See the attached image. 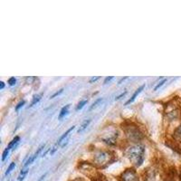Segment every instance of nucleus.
Wrapping results in <instances>:
<instances>
[{
  "label": "nucleus",
  "mask_w": 181,
  "mask_h": 181,
  "mask_svg": "<svg viewBox=\"0 0 181 181\" xmlns=\"http://www.w3.org/2000/svg\"><path fill=\"white\" fill-rule=\"evenodd\" d=\"M74 128H75V126H73V127H71L69 129H68V130H67L66 132H65L64 134H63V136H61V138L59 139V140H58V141H57V143H56L55 145H57V146H58V145H60L61 143L63 142V140H65V138H66L67 136H68V134H69L70 132H71L72 130H73V129H74Z\"/></svg>",
  "instance_id": "obj_6"
},
{
  "label": "nucleus",
  "mask_w": 181,
  "mask_h": 181,
  "mask_svg": "<svg viewBox=\"0 0 181 181\" xmlns=\"http://www.w3.org/2000/svg\"><path fill=\"white\" fill-rule=\"evenodd\" d=\"M63 89H61V90L59 91V92H56V93H54V94H53L52 96H51V99H52V98H54L55 96H57V95L60 94V93H63Z\"/></svg>",
  "instance_id": "obj_19"
},
{
  "label": "nucleus",
  "mask_w": 181,
  "mask_h": 181,
  "mask_svg": "<svg viewBox=\"0 0 181 181\" xmlns=\"http://www.w3.org/2000/svg\"><path fill=\"white\" fill-rule=\"evenodd\" d=\"M86 103H87V100H83V101H80V102L78 103L77 107H76V110H81V109H82L83 108V106L85 105Z\"/></svg>",
  "instance_id": "obj_12"
},
{
  "label": "nucleus",
  "mask_w": 181,
  "mask_h": 181,
  "mask_svg": "<svg viewBox=\"0 0 181 181\" xmlns=\"http://www.w3.org/2000/svg\"><path fill=\"white\" fill-rule=\"evenodd\" d=\"M144 152L145 149L142 145H135L128 149L127 156L135 166L139 167L142 164L144 160Z\"/></svg>",
  "instance_id": "obj_1"
},
{
  "label": "nucleus",
  "mask_w": 181,
  "mask_h": 181,
  "mask_svg": "<svg viewBox=\"0 0 181 181\" xmlns=\"http://www.w3.org/2000/svg\"><path fill=\"white\" fill-rule=\"evenodd\" d=\"M18 141H19V137H18V136H15V138L12 140V141L9 143V145H8L7 148H8V149H11V148L15 149V147H16V145L18 144Z\"/></svg>",
  "instance_id": "obj_7"
},
{
  "label": "nucleus",
  "mask_w": 181,
  "mask_h": 181,
  "mask_svg": "<svg viewBox=\"0 0 181 181\" xmlns=\"http://www.w3.org/2000/svg\"><path fill=\"white\" fill-rule=\"evenodd\" d=\"M144 87H145V84H143V85H141V86H140V88L138 89V90H136V92L133 93V95H132V97L130 98V99H129V101H128L127 102L125 103L126 105H128V104H129V103H131V102H133L134 100H135L136 98H137V96H138V95L140 94V93H141V91H142L143 89H144Z\"/></svg>",
  "instance_id": "obj_5"
},
{
  "label": "nucleus",
  "mask_w": 181,
  "mask_h": 181,
  "mask_svg": "<svg viewBox=\"0 0 181 181\" xmlns=\"http://www.w3.org/2000/svg\"><path fill=\"white\" fill-rule=\"evenodd\" d=\"M90 122H91V120H88V121H83V123H82V125H81L80 129H78V133H81V132H82V131H83L84 129H86V128L89 126V124H90Z\"/></svg>",
  "instance_id": "obj_9"
},
{
  "label": "nucleus",
  "mask_w": 181,
  "mask_h": 181,
  "mask_svg": "<svg viewBox=\"0 0 181 181\" xmlns=\"http://www.w3.org/2000/svg\"><path fill=\"white\" fill-rule=\"evenodd\" d=\"M4 87H5L4 82H0V89H1V90H3V89H4Z\"/></svg>",
  "instance_id": "obj_23"
},
{
  "label": "nucleus",
  "mask_w": 181,
  "mask_h": 181,
  "mask_svg": "<svg viewBox=\"0 0 181 181\" xmlns=\"http://www.w3.org/2000/svg\"><path fill=\"white\" fill-rule=\"evenodd\" d=\"M15 162H12V163L9 165L8 168H7V170L6 171V175H8L9 173H10L11 171H12L14 168H15Z\"/></svg>",
  "instance_id": "obj_13"
},
{
  "label": "nucleus",
  "mask_w": 181,
  "mask_h": 181,
  "mask_svg": "<svg viewBox=\"0 0 181 181\" xmlns=\"http://www.w3.org/2000/svg\"><path fill=\"white\" fill-rule=\"evenodd\" d=\"M44 146H45L44 144H42L41 146L39 147L38 149H37V150L35 151V153L34 154V155H33L32 157H31L30 159H29V160H27V162H26V167H27L28 165H29V164H31V163H32V162L34 161V160H35L37 157H38V155H39V154H40V153H41L42 149H43V148H44Z\"/></svg>",
  "instance_id": "obj_4"
},
{
  "label": "nucleus",
  "mask_w": 181,
  "mask_h": 181,
  "mask_svg": "<svg viewBox=\"0 0 181 181\" xmlns=\"http://www.w3.org/2000/svg\"><path fill=\"white\" fill-rule=\"evenodd\" d=\"M25 103H26V102H25V101H20L19 103L17 104V106L15 107V110H16V111H18V110H19V109L21 108V107H23V106H24V104H25Z\"/></svg>",
  "instance_id": "obj_18"
},
{
  "label": "nucleus",
  "mask_w": 181,
  "mask_h": 181,
  "mask_svg": "<svg viewBox=\"0 0 181 181\" xmlns=\"http://www.w3.org/2000/svg\"><path fill=\"white\" fill-rule=\"evenodd\" d=\"M9 150H10V149H8V148H7V149L4 150V152H3V157H2V160H3V161H4V160L7 159V155H8V153H9Z\"/></svg>",
  "instance_id": "obj_17"
},
{
  "label": "nucleus",
  "mask_w": 181,
  "mask_h": 181,
  "mask_svg": "<svg viewBox=\"0 0 181 181\" xmlns=\"http://www.w3.org/2000/svg\"><path fill=\"white\" fill-rule=\"evenodd\" d=\"M122 181H139V179L133 169H127L122 174Z\"/></svg>",
  "instance_id": "obj_3"
},
{
  "label": "nucleus",
  "mask_w": 181,
  "mask_h": 181,
  "mask_svg": "<svg viewBox=\"0 0 181 181\" xmlns=\"http://www.w3.org/2000/svg\"><path fill=\"white\" fill-rule=\"evenodd\" d=\"M28 173V169L27 168H25V169H23V170L20 172V175L19 177H18V181H23L25 179V177H26V176L27 175Z\"/></svg>",
  "instance_id": "obj_10"
},
{
  "label": "nucleus",
  "mask_w": 181,
  "mask_h": 181,
  "mask_svg": "<svg viewBox=\"0 0 181 181\" xmlns=\"http://www.w3.org/2000/svg\"><path fill=\"white\" fill-rule=\"evenodd\" d=\"M112 79H113V76H110V77H107L105 79V80H104V83H107V82H110V81H111Z\"/></svg>",
  "instance_id": "obj_20"
},
{
  "label": "nucleus",
  "mask_w": 181,
  "mask_h": 181,
  "mask_svg": "<svg viewBox=\"0 0 181 181\" xmlns=\"http://www.w3.org/2000/svg\"><path fill=\"white\" fill-rule=\"evenodd\" d=\"M70 108V104H68V105L64 106L62 110H61L60 111V114H59V119H62L63 116H65V115L67 114V112H68V110H69Z\"/></svg>",
  "instance_id": "obj_8"
},
{
  "label": "nucleus",
  "mask_w": 181,
  "mask_h": 181,
  "mask_svg": "<svg viewBox=\"0 0 181 181\" xmlns=\"http://www.w3.org/2000/svg\"><path fill=\"white\" fill-rule=\"evenodd\" d=\"M9 83V85L10 86H14L15 84V82H16V79H15V77H11L8 79V82H7Z\"/></svg>",
  "instance_id": "obj_16"
},
{
  "label": "nucleus",
  "mask_w": 181,
  "mask_h": 181,
  "mask_svg": "<svg viewBox=\"0 0 181 181\" xmlns=\"http://www.w3.org/2000/svg\"><path fill=\"white\" fill-rule=\"evenodd\" d=\"M167 82V79H163V80H162L161 82H159V83L157 84V85H156V87H155V88H154V91H157L159 88H160V87H161L162 85H163V84L165 83V82Z\"/></svg>",
  "instance_id": "obj_15"
},
{
  "label": "nucleus",
  "mask_w": 181,
  "mask_h": 181,
  "mask_svg": "<svg viewBox=\"0 0 181 181\" xmlns=\"http://www.w3.org/2000/svg\"><path fill=\"white\" fill-rule=\"evenodd\" d=\"M126 93H127V92H124V93H121V95H119L118 97H116V100L120 99V98H121V97H122V96H124V95H125V94H126Z\"/></svg>",
  "instance_id": "obj_22"
},
{
  "label": "nucleus",
  "mask_w": 181,
  "mask_h": 181,
  "mask_svg": "<svg viewBox=\"0 0 181 181\" xmlns=\"http://www.w3.org/2000/svg\"><path fill=\"white\" fill-rule=\"evenodd\" d=\"M99 76H98V77H93V78H92V79H91V80H90V82H96V81H97L98 80V79H99Z\"/></svg>",
  "instance_id": "obj_21"
},
{
  "label": "nucleus",
  "mask_w": 181,
  "mask_h": 181,
  "mask_svg": "<svg viewBox=\"0 0 181 181\" xmlns=\"http://www.w3.org/2000/svg\"><path fill=\"white\" fill-rule=\"evenodd\" d=\"M110 153L108 151H99L94 157V161L95 163L99 165V166H103L105 164H108L110 162Z\"/></svg>",
  "instance_id": "obj_2"
},
{
  "label": "nucleus",
  "mask_w": 181,
  "mask_h": 181,
  "mask_svg": "<svg viewBox=\"0 0 181 181\" xmlns=\"http://www.w3.org/2000/svg\"><path fill=\"white\" fill-rule=\"evenodd\" d=\"M42 96H43V94H37V95H35V97H34V99H33V101H32V102H31V107L32 106H34L35 104H36L37 102H38L40 100H41V98H42Z\"/></svg>",
  "instance_id": "obj_11"
},
{
  "label": "nucleus",
  "mask_w": 181,
  "mask_h": 181,
  "mask_svg": "<svg viewBox=\"0 0 181 181\" xmlns=\"http://www.w3.org/2000/svg\"><path fill=\"white\" fill-rule=\"evenodd\" d=\"M101 101H102V99H101H101H98L97 101H95V102H93V105H92V106L90 107V110H93L94 108H96V107H97V105L100 103V102H101Z\"/></svg>",
  "instance_id": "obj_14"
}]
</instances>
